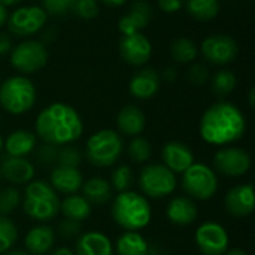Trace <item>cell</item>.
<instances>
[{
	"instance_id": "cell-1",
	"label": "cell",
	"mask_w": 255,
	"mask_h": 255,
	"mask_svg": "<svg viewBox=\"0 0 255 255\" xmlns=\"http://www.w3.org/2000/svg\"><path fill=\"white\" fill-rule=\"evenodd\" d=\"M200 137L215 146H229L247 131L244 112L230 102H217L209 106L200 118Z\"/></svg>"
},
{
	"instance_id": "cell-2",
	"label": "cell",
	"mask_w": 255,
	"mask_h": 255,
	"mask_svg": "<svg viewBox=\"0 0 255 255\" xmlns=\"http://www.w3.org/2000/svg\"><path fill=\"white\" fill-rule=\"evenodd\" d=\"M36 137L43 143L55 146L70 145L84 133V124L75 108L70 105L55 102L48 105L36 118Z\"/></svg>"
},
{
	"instance_id": "cell-3",
	"label": "cell",
	"mask_w": 255,
	"mask_h": 255,
	"mask_svg": "<svg viewBox=\"0 0 255 255\" xmlns=\"http://www.w3.org/2000/svg\"><path fill=\"white\" fill-rule=\"evenodd\" d=\"M114 221L126 232H139L151 223L152 211L148 199L134 191H123L114 199L111 209Z\"/></svg>"
},
{
	"instance_id": "cell-4",
	"label": "cell",
	"mask_w": 255,
	"mask_h": 255,
	"mask_svg": "<svg viewBox=\"0 0 255 255\" xmlns=\"http://www.w3.org/2000/svg\"><path fill=\"white\" fill-rule=\"evenodd\" d=\"M21 202L25 215L39 223H48L60 212L58 193L46 181H30Z\"/></svg>"
},
{
	"instance_id": "cell-5",
	"label": "cell",
	"mask_w": 255,
	"mask_h": 255,
	"mask_svg": "<svg viewBox=\"0 0 255 255\" xmlns=\"http://www.w3.org/2000/svg\"><path fill=\"white\" fill-rule=\"evenodd\" d=\"M124 152V142L120 133L103 128L93 133L85 145V157L96 167L114 166Z\"/></svg>"
},
{
	"instance_id": "cell-6",
	"label": "cell",
	"mask_w": 255,
	"mask_h": 255,
	"mask_svg": "<svg viewBox=\"0 0 255 255\" xmlns=\"http://www.w3.org/2000/svg\"><path fill=\"white\" fill-rule=\"evenodd\" d=\"M34 102L36 88L25 75L10 76L0 85V106L12 115L28 112Z\"/></svg>"
},
{
	"instance_id": "cell-7",
	"label": "cell",
	"mask_w": 255,
	"mask_h": 255,
	"mask_svg": "<svg viewBox=\"0 0 255 255\" xmlns=\"http://www.w3.org/2000/svg\"><path fill=\"white\" fill-rule=\"evenodd\" d=\"M181 187L193 200H209L218 191V176L209 166L193 163L182 173Z\"/></svg>"
},
{
	"instance_id": "cell-8",
	"label": "cell",
	"mask_w": 255,
	"mask_h": 255,
	"mask_svg": "<svg viewBox=\"0 0 255 255\" xmlns=\"http://www.w3.org/2000/svg\"><path fill=\"white\" fill-rule=\"evenodd\" d=\"M176 184V175L160 163L145 166L139 175V187L146 199H164L175 191Z\"/></svg>"
},
{
	"instance_id": "cell-9",
	"label": "cell",
	"mask_w": 255,
	"mask_h": 255,
	"mask_svg": "<svg viewBox=\"0 0 255 255\" xmlns=\"http://www.w3.org/2000/svg\"><path fill=\"white\" fill-rule=\"evenodd\" d=\"M10 64L21 75H30L45 67L48 63V51L39 40L28 39L10 49Z\"/></svg>"
},
{
	"instance_id": "cell-10",
	"label": "cell",
	"mask_w": 255,
	"mask_h": 255,
	"mask_svg": "<svg viewBox=\"0 0 255 255\" xmlns=\"http://www.w3.org/2000/svg\"><path fill=\"white\" fill-rule=\"evenodd\" d=\"M48 15L42 6L30 4L16 7L7 18V28L18 37H28L39 33L46 24Z\"/></svg>"
},
{
	"instance_id": "cell-11",
	"label": "cell",
	"mask_w": 255,
	"mask_h": 255,
	"mask_svg": "<svg viewBox=\"0 0 255 255\" xmlns=\"http://www.w3.org/2000/svg\"><path fill=\"white\" fill-rule=\"evenodd\" d=\"M196 245L203 255H224L229 250V233L215 221H206L199 226L194 235Z\"/></svg>"
},
{
	"instance_id": "cell-12",
	"label": "cell",
	"mask_w": 255,
	"mask_h": 255,
	"mask_svg": "<svg viewBox=\"0 0 255 255\" xmlns=\"http://www.w3.org/2000/svg\"><path fill=\"white\" fill-rule=\"evenodd\" d=\"M215 170L229 178H239L250 172L251 157L250 154L238 146H224L214 155Z\"/></svg>"
},
{
	"instance_id": "cell-13",
	"label": "cell",
	"mask_w": 255,
	"mask_h": 255,
	"mask_svg": "<svg viewBox=\"0 0 255 255\" xmlns=\"http://www.w3.org/2000/svg\"><path fill=\"white\" fill-rule=\"evenodd\" d=\"M203 57L212 64H229L238 55V43L227 34H212L200 45Z\"/></svg>"
},
{
	"instance_id": "cell-14",
	"label": "cell",
	"mask_w": 255,
	"mask_h": 255,
	"mask_svg": "<svg viewBox=\"0 0 255 255\" xmlns=\"http://www.w3.org/2000/svg\"><path fill=\"white\" fill-rule=\"evenodd\" d=\"M120 54L131 66H145L152 54V43L143 33L123 36L120 40Z\"/></svg>"
},
{
	"instance_id": "cell-15",
	"label": "cell",
	"mask_w": 255,
	"mask_h": 255,
	"mask_svg": "<svg viewBox=\"0 0 255 255\" xmlns=\"http://www.w3.org/2000/svg\"><path fill=\"white\" fill-rule=\"evenodd\" d=\"M226 211L236 218L248 217L254 212L255 196L253 184H241L229 190L224 199Z\"/></svg>"
},
{
	"instance_id": "cell-16",
	"label": "cell",
	"mask_w": 255,
	"mask_h": 255,
	"mask_svg": "<svg viewBox=\"0 0 255 255\" xmlns=\"http://www.w3.org/2000/svg\"><path fill=\"white\" fill-rule=\"evenodd\" d=\"M152 19V7L145 0L133 1L128 13L123 15L118 21V30L123 36L142 33V30L151 22Z\"/></svg>"
},
{
	"instance_id": "cell-17",
	"label": "cell",
	"mask_w": 255,
	"mask_h": 255,
	"mask_svg": "<svg viewBox=\"0 0 255 255\" xmlns=\"http://www.w3.org/2000/svg\"><path fill=\"white\" fill-rule=\"evenodd\" d=\"M0 175L13 185L28 184L34 178V166L25 157L3 155L0 161Z\"/></svg>"
},
{
	"instance_id": "cell-18",
	"label": "cell",
	"mask_w": 255,
	"mask_h": 255,
	"mask_svg": "<svg viewBox=\"0 0 255 255\" xmlns=\"http://www.w3.org/2000/svg\"><path fill=\"white\" fill-rule=\"evenodd\" d=\"M161 158L163 164L175 175L184 173L194 163V154L190 146L178 140H170L163 146Z\"/></svg>"
},
{
	"instance_id": "cell-19",
	"label": "cell",
	"mask_w": 255,
	"mask_h": 255,
	"mask_svg": "<svg viewBox=\"0 0 255 255\" xmlns=\"http://www.w3.org/2000/svg\"><path fill=\"white\" fill-rule=\"evenodd\" d=\"M160 84V75L151 67H143L131 76L128 90L133 97L139 100H148L158 93Z\"/></svg>"
},
{
	"instance_id": "cell-20",
	"label": "cell",
	"mask_w": 255,
	"mask_h": 255,
	"mask_svg": "<svg viewBox=\"0 0 255 255\" xmlns=\"http://www.w3.org/2000/svg\"><path fill=\"white\" fill-rule=\"evenodd\" d=\"M49 184L57 193L70 196V194H76L81 190L84 184V178L76 167L57 166L51 172Z\"/></svg>"
},
{
	"instance_id": "cell-21",
	"label": "cell",
	"mask_w": 255,
	"mask_h": 255,
	"mask_svg": "<svg viewBox=\"0 0 255 255\" xmlns=\"http://www.w3.org/2000/svg\"><path fill=\"white\" fill-rule=\"evenodd\" d=\"M55 232L48 224H39L30 229L24 238V247L31 255H46L52 251Z\"/></svg>"
},
{
	"instance_id": "cell-22",
	"label": "cell",
	"mask_w": 255,
	"mask_h": 255,
	"mask_svg": "<svg viewBox=\"0 0 255 255\" xmlns=\"http://www.w3.org/2000/svg\"><path fill=\"white\" fill-rule=\"evenodd\" d=\"M111 239L100 232H87L78 236L75 255H112Z\"/></svg>"
},
{
	"instance_id": "cell-23",
	"label": "cell",
	"mask_w": 255,
	"mask_h": 255,
	"mask_svg": "<svg viewBox=\"0 0 255 255\" xmlns=\"http://www.w3.org/2000/svg\"><path fill=\"white\" fill-rule=\"evenodd\" d=\"M197 206L193 202V199L187 196H176L173 197L167 208H166V215L167 220L176 226H190L196 221L197 218Z\"/></svg>"
},
{
	"instance_id": "cell-24",
	"label": "cell",
	"mask_w": 255,
	"mask_h": 255,
	"mask_svg": "<svg viewBox=\"0 0 255 255\" xmlns=\"http://www.w3.org/2000/svg\"><path fill=\"white\" fill-rule=\"evenodd\" d=\"M117 126L126 136H139L146 126L145 114L136 105H127L121 108L117 117Z\"/></svg>"
},
{
	"instance_id": "cell-25",
	"label": "cell",
	"mask_w": 255,
	"mask_h": 255,
	"mask_svg": "<svg viewBox=\"0 0 255 255\" xmlns=\"http://www.w3.org/2000/svg\"><path fill=\"white\" fill-rule=\"evenodd\" d=\"M37 146V137L28 130H15L7 134L3 148L7 155L12 157H27Z\"/></svg>"
},
{
	"instance_id": "cell-26",
	"label": "cell",
	"mask_w": 255,
	"mask_h": 255,
	"mask_svg": "<svg viewBox=\"0 0 255 255\" xmlns=\"http://www.w3.org/2000/svg\"><path fill=\"white\" fill-rule=\"evenodd\" d=\"M60 212L69 220L82 223L91 215V203H88V200L78 193L70 194L60 200Z\"/></svg>"
},
{
	"instance_id": "cell-27",
	"label": "cell",
	"mask_w": 255,
	"mask_h": 255,
	"mask_svg": "<svg viewBox=\"0 0 255 255\" xmlns=\"http://www.w3.org/2000/svg\"><path fill=\"white\" fill-rule=\"evenodd\" d=\"M81 190L82 196L88 200V203L94 205H103L112 197V187L103 178H90L84 181Z\"/></svg>"
},
{
	"instance_id": "cell-28",
	"label": "cell",
	"mask_w": 255,
	"mask_h": 255,
	"mask_svg": "<svg viewBox=\"0 0 255 255\" xmlns=\"http://www.w3.org/2000/svg\"><path fill=\"white\" fill-rule=\"evenodd\" d=\"M146 239L137 232H124L117 241L118 255H148Z\"/></svg>"
},
{
	"instance_id": "cell-29",
	"label": "cell",
	"mask_w": 255,
	"mask_h": 255,
	"mask_svg": "<svg viewBox=\"0 0 255 255\" xmlns=\"http://www.w3.org/2000/svg\"><path fill=\"white\" fill-rule=\"evenodd\" d=\"M187 12L199 21L214 19L220 13L218 0H185Z\"/></svg>"
},
{
	"instance_id": "cell-30",
	"label": "cell",
	"mask_w": 255,
	"mask_h": 255,
	"mask_svg": "<svg viewBox=\"0 0 255 255\" xmlns=\"http://www.w3.org/2000/svg\"><path fill=\"white\" fill-rule=\"evenodd\" d=\"M170 54H172V58L176 63L190 64V63H193L197 58L199 49H197V45L191 39H188V37H178L170 45Z\"/></svg>"
},
{
	"instance_id": "cell-31",
	"label": "cell",
	"mask_w": 255,
	"mask_h": 255,
	"mask_svg": "<svg viewBox=\"0 0 255 255\" xmlns=\"http://www.w3.org/2000/svg\"><path fill=\"white\" fill-rule=\"evenodd\" d=\"M236 85H238L236 75L229 69L218 70L212 78V91L221 97L230 94L236 88Z\"/></svg>"
},
{
	"instance_id": "cell-32",
	"label": "cell",
	"mask_w": 255,
	"mask_h": 255,
	"mask_svg": "<svg viewBox=\"0 0 255 255\" xmlns=\"http://www.w3.org/2000/svg\"><path fill=\"white\" fill-rule=\"evenodd\" d=\"M18 239V229L7 217H0V254L7 253Z\"/></svg>"
},
{
	"instance_id": "cell-33",
	"label": "cell",
	"mask_w": 255,
	"mask_h": 255,
	"mask_svg": "<svg viewBox=\"0 0 255 255\" xmlns=\"http://www.w3.org/2000/svg\"><path fill=\"white\" fill-rule=\"evenodd\" d=\"M127 152H128V157L131 158V161H134V163H145V161L149 160L152 148H151V143L145 137L134 136L130 140V143H128Z\"/></svg>"
},
{
	"instance_id": "cell-34",
	"label": "cell",
	"mask_w": 255,
	"mask_h": 255,
	"mask_svg": "<svg viewBox=\"0 0 255 255\" xmlns=\"http://www.w3.org/2000/svg\"><path fill=\"white\" fill-rule=\"evenodd\" d=\"M111 187L118 193L127 191L133 184V170L128 166H120L111 173Z\"/></svg>"
},
{
	"instance_id": "cell-35",
	"label": "cell",
	"mask_w": 255,
	"mask_h": 255,
	"mask_svg": "<svg viewBox=\"0 0 255 255\" xmlns=\"http://www.w3.org/2000/svg\"><path fill=\"white\" fill-rule=\"evenodd\" d=\"M82 163V154L81 151L70 145H63L58 146V155H57V166H64V167H76Z\"/></svg>"
},
{
	"instance_id": "cell-36",
	"label": "cell",
	"mask_w": 255,
	"mask_h": 255,
	"mask_svg": "<svg viewBox=\"0 0 255 255\" xmlns=\"http://www.w3.org/2000/svg\"><path fill=\"white\" fill-rule=\"evenodd\" d=\"M70 12L82 19H93L99 15V1L97 0H73Z\"/></svg>"
},
{
	"instance_id": "cell-37",
	"label": "cell",
	"mask_w": 255,
	"mask_h": 255,
	"mask_svg": "<svg viewBox=\"0 0 255 255\" xmlns=\"http://www.w3.org/2000/svg\"><path fill=\"white\" fill-rule=\"evenodd\" d=\"M21 202V194L16 188H4L0 191V217L10 214Z\"/></svg>"
},
{
	"instance_id": "cell-38",
	"label": "cell",
	"mask_w": 255,
	"mask_h": 255,
	"mask_svg": "<svg viewBox=\"0 0 255 255\" xmlns=\"http://www.w3.org/2000/svg\"><path fill=\"white\" fill-rule=\"evenodd\" d=\"M57 155H58V146L55 145L43 143L40 146H36V160L42 166L57 164Z\"/></svg>"
},
{
	"instance_id": "cell-39",
	"label": "cell",
	"mask_w": 255,
	"mask_h": 255,
	"mask_svg": "<svg viewBox=\"0 0 255 255\" xmlns=\"http://www.w3.org/2000/svg\"><path fill=\"white\" fill-rule=\"evenodd\" d=\"M72 3L73 0H42V9L46 12V15L61 16L70 12Z\"/></svg>"
},
{
	"instance_id": "cell-40",
	"label": "cell",
	"mask_w": 255,
	"mask_h": 255,
	"mask_svg": "<svg viewBox=\"0 0 255 255\" xmlns=\"http://www.w3.org/2000/svg\"><path fill=\"white\" fill-rule=\"evenodd\" d=\"M81 232H82V223L81 221L66 218L58 224V235L64 239H73V238L79 236Z\"/></svg>"
},
{
	"instance_id": "cell-41",
	"label": "cell",
	"mask_w": 255,
	"mask_h": 255,
	"mask_svg": "<svg viewBox=\"0 0 255 255\" xmlns=\"http://www.w3.org/2000/svg\"><path fill=\"white\" fill-rule=\"evenodd\" d=\"M188 78H190V81H191L193 84H196V85H203V84L208 81V78H209V70H208L206 66L196 63V64H193V66L190 67Z\"/></svg>"
},
{
	"instance_id": "cell-42",
	"label": "cell",
	"mask_w": 255,
	"mask_h": 255,
	"mask_svg": "<svg viewBox=\"0 0 255 255\" xmlns=\"http://www.w3.org/2000/svg\"><path fill=\"white\" fill-rule=\"evenodd\" d=\"M158 6L166 13H176L182 9L184 0H158Z\"/></svg>"
},
{
	"instance_id": "cell-43",
	"label": "cell",
	"mask_w": 255,
	"mask_h": 255,
	"mask_svg": "<svg viewBox=\"0 0 255 255\" xmlns=\"http://www.w3.org/2000/svg\"><path fill=\"white\" fill-rule=\"evenodd\" d=\"M12 49V40L7 34L0 33V55H4L7 52H10Z\"/></svg>"
},
{
	"instance_id": "cell-44",
	"label": "cell",
	"mask_w": 255,
	"mask_h": 255,
	"mask_svg": "<svg viewBox=\"0 0 255 255\" xmlns=\"http://www.w3.org/2000/svg\"><path fill=\"white\" fill-rule=\"evenodd\" d=\"M176 76H178V72H176V69H173V67H167V69H164V72H163V78H164L166 81H169V82L175 81Z\"/></svg>"
},
{
	"instance_id": "cell-45",
	"label": "cell",
	"mask_w": 255,
	"mask_h": 255,
	"mask_svg": "<svg viewBox=\"0 0 255 255\" xmlns=\"http://www.w3.org/2000/svg\"><path fill=\"white\" fill-rule=\"evenodd\" d=\"M7 18H9L7 9H6V6H3V4L0 3V28L7 22Z\"/></svg>"
},
{
	"instance_id": "cell-46",
	"label": "cell",
	"mask_w": 255,
	"mask_h": 255,
	"mask_svg": "<svg viewBox=\"0 0 255 255\" xmlns=\"http://www.w3.org/2000/svg\"><path fill=\"white\" fill-rule=\"evenodd\" d=\"M49 255H75V253L72 250L66 248V247H61V248H57V250L51 251Z\"/></svg>"
},
{
	"instance_id": "cell-47",
	"label": "cell",
	"mask_w": 255,
	"mask_h": 255,
	"mask_svg": "<svg viewBox=\"0 0 255 255\" xmlns=\"http://www.w3.org/2000/svg\"><path fill=\"white\" fill-rule=\"evenodd\" d=\"M102 3H105V4H108V6H114V7H120V6H123L127 0H100Z\"/></svg>"
},
{
	"instance_id": "cell-48",
	"label": "cell",
	"mask_w": 255,
	"mask_h": 255,
	"mask_svg": "<svg viewBox=\"0 0 255 255\" xmlns=\"http://www.w3.org/2000/svg\"><path fill=\"white\" fill-rule=\"evenodd\" d=\"M224 255H248L247 251L244 250H239V248H233V250H227V253Z\"/></svg>"
},
{
	"instance_id": "cell-49",
	"label": "cell",
	"mask_w": 255,
	"mask_h": 255,
	"mask_svg": "<svg viewBox=\"0 0 255 255\" xmlns=\"http://www.w3.org/2000/svg\"><path fill=\"white\" fill-rule=\"evenodd\" d=\"M22 0H0V3L3 4V6H6V7H9V6H16V4H19Z\"/></svg>"
},
{
	"instance_id": "cell-50",
	"label": "cell",
	"mask_w": 255,
	"mask_h": 255,
	"mask_svg": "<svg viewBox=\"0 0 255 255\" xmlns=\"http://www.w3.org/2000/svg\"><path fill=\"white\" fill-rule=\"evenodd\" d=\"M248 102H250V106H251V108H254L255 106V90L254 88H251V90H250V93H248Z\"/></svg>"
},
{
	"instance_id": "cell-51",
	"label": "cell",
	"mask_w": 255,
	"mask_h": 255,
	"mask_svg": "<svg viewBox=\"0 0 255 255\" xmlns=\"http://www.w3.org/2000/svg\"><path fill=\"white\" fill-rule=\"evenodd\" d=\"M4 255H31V254H28L27 251H19V250H16V251H7V253H4Z\"/></svg>"
},
{
	"instance_id": "cell-52",
	"label": "cell",
	"mask_w": 255,
	"mask_h": 255,
	"mask_svg": "<svg viewBox=\"0 0 255 255\" xmlns=\"http://www.w3.org/2000/svg\"><path fill=\"white\" fill-rule=\"evenodd\" d=\"M3 145H4V140H3V137L0 136V152L3 151Z\"/></svg>"
},
{
	"instance_id": "cell-53",
	"label": "cell",
	"mask_w": 255,
	"mask_h": 255,
	"mask_svg": "<svg viewBox=\"0 0 255 255\" xmlns=\"http://www.w3.org/2000/svg\"><path fill=\"white\" fill-rule=\"evenodd\" d=\"M0 179H1V175H0Z\"/></svg>"
}]
</instances>
